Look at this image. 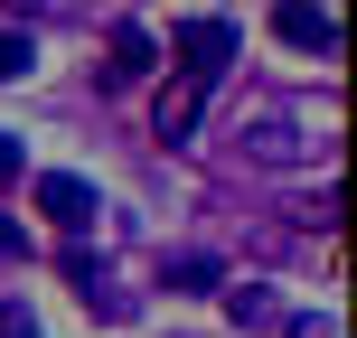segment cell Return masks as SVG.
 I'll return each instance as SVG.
<instances>
[{"label":"cell","instance_id":"cell-1","mask_svg":"<svg viewBox=\"0 0 357 338\" xmlns=\"http://www.w3.org/2000/svg\"><path fill=\"white\" fill-rule=\"evenodd\" d=\"M169 56H178V75H188V85H216V75H226V56H235V19H178L169 29Z\"/></svg>","mask_w":357,"mask_h":338},{"label":"cell","instance_id":"cell-2","mask_svg":"<svg viewBox=\"0 0 357 338\" xmlns=\"http://www.w3.org/2000/svg\"><path fill=\"white\" fill-rule=\"evenodd\" d=\"M38 216L66 226V235H85V226H94V188H85L75 169H47V178H38Z\"/></svg>","mask_w":357,"mask_h":338},{"label":"cell","instance_id":"cell-3","mask_svg":"<svg viewBox=\"0 0 357 338\" xmlns=\"http://www.w3.org/2000/svg\"><path fill=\"white\" fill-rule=\"evenodd\" d=\"M197 113H207V85H188V75H178V85H160V104H151V132H160V141H188Z\"/></svg>","mask_w":357,"mask_h":338},{"label":"cell","instance_id":"cell-4","mask_svg":"<svg viewBox=\"0 0 357 338\" xmlns=\"http://www.w3.org/2000/svg\"><path fill=\"white\" fill-rule=\"evenodd\" d=\"M273 29L291 47H339V10H273Z\"/></svg>","mask_w":357,"mask_h":338},{"label":"cell","instance_id":"cell-5","mask_svg":"<svg viewBox=\"0 0 357 338\" xmlns=\"http://www.w3.org/2000/svg\"><path fill=\"white\" fill-rule=\"evenodd\" d=\"M142 75H151V38H142V29H123V38H113V56H104V85L123 94V85H142Z\"/></svg>","mask_w":357,"mask_h":338},{"label":"cell","instance_id":"cell-6","mask_svg":"<svg viewBox=\"0 0 357 338\" xmlns=\"http://www.w3.org/2000/svg\"><path fill=\"white\" fill-rule=\"evenodd\" d=\"M169 282H178V291H216V263H207V254H178Z\"/></svg>","mask_w":357,"mask_h":338},{"label":"cell","instance_id":"cell-7","mask_svg":"<svg viewBox=\"0 0 357 338\" xmlns=\"http://www.w3.org/2000/svg\"><path fill=\"white\" fill-rule=\"evenodd\" d=\"M10 75H29V38H10V29H0V85H10Z\"/></svg>","mask_w":357,"mask_h":338},{"label":"cell","instance_id":"cell-8","mask_svg":"<svg viewBox=\"0 0 357 338\" xmlns=\"http://www.w3.org/2000/svg\"><path fill=\"white\" fill-rule=\"evenodd\" d=\"M0 338H38V329H29V310H19V301H0Z\"/></svg>","mask_w":357,"mask_h":338},{"label":"cell","instance_id":"cell-9","mask_svg":"<svg viewBox=\"0 0 357 338\" xmlns=\"http://www.w3.org/2000/svg\"><path fill=\"white\" fill-rule=\"evenodd\" d=\"M0 178H19V141H10V132H0Z\"/></svg>","mask_w":357,"mask_h":338},{"label":"cell","instance_id":"cell-10","mask_svg":"<svg viewBox=\"0 0 357 338\" xmlns=\"http://www.w3.org/2000/svg\"><path fill=\"white\" fill-rule=\"evenodd\" d=\"M0 254H19V226H10V216H0Z\"/></svg>","mask_w":357,"mask_h":338}]
</instances>
